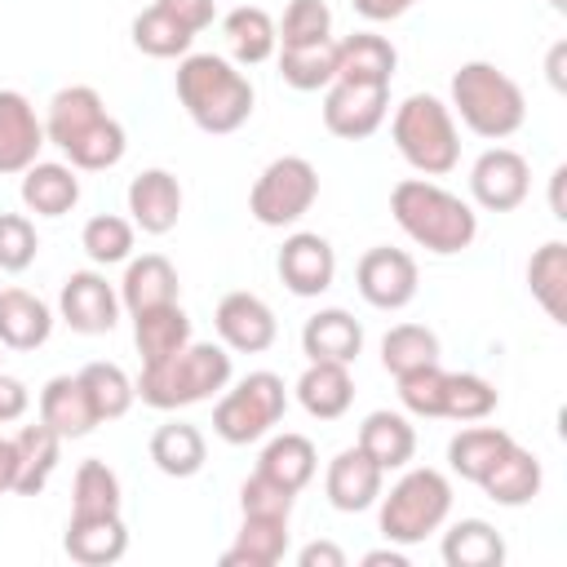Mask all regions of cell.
<instances>
[{
	"label": "cell",
	"mask_w": 567,
	"mask_h": 567,
	"mask_svg": "<svg viewBox=\"0 0 567 567\" xmlns=\"http://www.w3.org/2000/svg\"><path fill=\"white\" fill-rule=\"evenodd\" d=\"M44 137L66 155V164L75 173H106L128 151L124 124L106 111V102L93 84H66L49 97Z\"/></svg>",
	"instance_id": "1"
},
{
	"label": "cell",
	"mask_w": 567,
	"mask_h": 567,
	"mask_svg": "<svg viewBox=\"0 0 567 567\" xmlns=\"http://www.w3.org/2000/svg\"><path fill=\"white\" fill-rule=\"evenodd\" d=\"M177 102L199 133L226 137L252 120V80L221 53H186L177 62Z\"/></svg>",
	"instance_id": "2"
},
{
	"label": "cell",
	"mask_w": 567,
	"mask_h": 567,
	"mask_svg": "<svg viewBox=\"0 0 567 567\" xmlns=\"http://www.w3.org/2000/svg\"><path fill=\"white\" fill-rule=\"evenodd\" d=\"M390 213L399 230L434 257H456L478 235V213L434 177H403L390 190Z\"/></svg>",
	"instance_id": "3"
},
{
	"label": "cell",
	"mask_w": 567,
	"mask_h": 567,
	"mask_svg": "<svg viewBox=\"0 0 567 567\" xmlns=\"http://www.w3.org/2000/svg\"><path fill=\"white\" fill-rule=\"evenodd\" d=\"M230 385V350L217 341H186L177 354L159 363H142L133 394L155 412H177L190 403H204Z\"/></svg>",
	"instance_id": "4"
},
{
	"label": "cell",
	"mask_w": 567,
	"mask_h": 567,
	"mask_svg": "<svg viewBox=\"0 0 567 567\" xmlns=\"http://www.w3.org/2000/svg\"><path fill=\"white\" fill-rule=\"evenodd\" d=\"M452 115L487 142H505L527 120V97L496 62H461L452 71Z\"/></svg>",
	"instance_id": "5"
},
{
	"label": "cell",
	"mask_w": 567,
	"mask_h": 567,
	"mask_svg": "<svg viewBox=\"0 0 567 567\" xmlns=\"http://www.w3.org/2000/svg\"><path fill=\"white\" fill-rule=\"evenodd\" d=\"M390 137L399 146V155L421 173V177H447L461 164V133H456V115L447 102H439L434 93H412L394 106L390 120Z\"/></svg>",
	"instance_id": "6"
},
{
	"label": "cell",
	"mask_w": 567,
	"mask_h": 567,
	"mask_svg": "<svg viewBox=\"0 0 567 567\" xmlns=\"http://www.w3.org/2000/svg\"><path fill=\"white\" fill-rule=\"evenodd\" d=\"M381 501V536L390 545H421L425 536H434L447 514H452V483L447 474L416 465H403V478L377 496Z\"/></svg>",
	"instance_id": "7"
},
{
	"label": "cell",
	"mask_w": 567,
	"mask_h": 567,
	"mask_svg": "<svg viewBox=\"0 0 567 567\" xmlns=\"http://www.w3.org/2000/svg\"><path fill=\"white\" fill-rule=\"evenodd\" d=\"M288 412V385L279 372H248L235 385L221 390L217 408H213V434L230 447H248L257 439H266Z\"/></svg>",
	"instance_id": "8"
},
{
	"label": "cell",
	"mask_w": 567,
	"mask_h": 567,
	"mask_svg": "<svg viewBox=\"0 0 567 567\" xmlns=\"http://www.w3.org/2000/svg\"><path fill=\"white\" fill-rule=\"evenodd\" d=\"M319 199V168L306 159V155H279L270 159L252 190H248V213L270 226V230H284V226H297Z\"/></svg>",
	"instance_id": "9"
},
{
	"label": "cell",
	"mask_w": 567,
	"mask_h": 567,
	"mask_svg": "<svg viewBox=\"0 0 567 567\" xmlns=\"http://www.w3.org/2000/svg\"><path fill=\"white\" fill-rule=\"evenodd\" d=\"M390 115V84H354V80H332L323 89V128L341 142H363L372 137Z\"/></svg>",
	"instance_id": "10"
},
{
	"label": "cell",
	"mask_w": 567,
	"mask_h": 567,
	"mask_svg": "<svg viewBox=\"0 0 567 567\" xmlns=\"http://www.w3.org/2000/svg\"><path fill=\"white\" fill-rule=\"evenodd\" d=\"M416 284H421L416 257L403 248H390V244L368 248L354 266V288L372 310H403L416 297Z\"/></svg>",
	"instance_id": "11"
},
{
	"label": "cell",
	"mask_w": 567,
	"mask_h": 567,
	"mask_svg": "<svg viewBox=\"0 0 567 567\" xmlns=\"http://www.w3.org/2000/svg\"><path fill=\"white\" fill-rule=\"evenodd\" d=\"M58 319L80 337H102L120 323V288L102 270H71L58 292Z\"/></svg>",
	"instance_id": "12"
},
{
	"label": "cell",
	"mask_w": 567,
	"mask_h": 567,
	"mask_svg": "<svg viewBox=\"0 0 567 567\" xmlns=\"http://www.w3.org/2000/svg\"><path fill=\"white\" fill-rule=\"evenodd\" d=\"M532 190V164L514 146H487L470 168V195L483 213H514Z\"/></svg>",
	"instance_id": "13"
},
{
	"label": "cell",
	"mask_w": 567,
	"mask_h": 567,
	"mask_svg": "<svg viewBox=\"0 0 567 567\" xmlns=\"http://www.w3.org/2000/svg\"><path fill=\"white\" fill-rule=\"evenodd\" d=\"M275 270L292 297H319L337 279V252L319 230H292L275 257Z\"/></svg>",
	"instance_id": "14"
},
{
	"label": "cell",
	"mask_w": 567,
	"mask_h": 567,
	"mask_svg": "<svg viewBox=\"0 0 567 567\" xmlns=\"http://www.w3.org/2000/svg\"><path fill=\"white\" fill-rule=\"evenodd\" d=\"M213 328H217L221 346L235 350V354H261V350H270L275 337H279L275 310H270L257 292H244V288H239V292H226V297L217 301Z\"/></svg>",
	"instance_id": "15"
},
{
	"label": "cell",
	"mask_w": 567,
	"mask_h": 567,
	"mask_svg": "<svg viewBox=\"0 0 567 567\" xmlns=\"http://www.w3.org/2000/svg\"><path fill=\"white\" fill-rule=\"evenodd\" d=\"M44 120L31 97L18 89H0V177H22L44 151Z\"/></svg>",
	"instance_id": "16"
},
{
	"label": "cell",
	"mask_w": 567,
	"mask_h": 567,
	"mask_svg": "<svg viewBox=\"0 0 567 567\" xmlns=\"http://www.w3.org/2000/svg\"><path fill=\"white\" fill-rule=\"evenodd\" d=\"M385 492V470L354 443L346 452H337L328 461V474H323V496L332 509L341 514H363L377 505V496Z\"/></svg>",
	"instance_id": "17"
},
{
	"label": "cell",
	"mask_w": 567,
	"mask_h": 567,
	"mask_svg": "<svg viewBox=\"0 0 567 567\" xmlns=\"http://www.w3.org/2000/svg\"><path fill=\"white\" fill-rule=\"evenodd\" d=\"M182 217V182L168 168H142L128 182V221L142 235H168Z\"/></svg>",
	"instance_id": "18"
},
{
	"label": "cell",
	"mask_w": 567,
	"mask_h": 567,
	"mask_svg": "<svg viewBox=\"0 0 567 567\" xmlns=\"http://www.w3.org/2000/svg\"><path fill=\"white\" fill-rule=\"evenodd\" d=\"M301 354L310 363H354L363 354V323L341 306L315 310L301 323Z\"/></svg>",
	"instance_id": "19"
},
{
	"label": "cell",
	"mask_w": 567,
	"mask_h": 567,
	"mask_svg": "<svg viewBox=\"0 0 567 567\" xmlns=\"http://www.w3.org/2000/svg\"><path fill=\"white\" fill-rule=\"evenodd\" d=\"M62 549L80 567H111L128 554V527L124 514H97V518H66Z\"/></svg>",
	"instance_id": "20"
},
{
	"label": "cell",
	"mask_w": 567,
	"mask_h": 567,
	"mask_svg": "<svg viewBox=\"0 0 567 567\" xmlns=\"http://www.w3.org/2000/svg\"><path fill=\"white\" fill-rule=\"evenodd\" d=\"M177 297H182V279H177V266H173L164 252L128 257L124 279H120V306H124L128 315L168 306V301H177Z\"/></svg>",
	"instance_id": "21"
},
{
	"label": "cell",
	"mask_w": 567,
	"mask_h": 567,
	"mask_svg": "<svg viewBox=\"0 0 567 567\" xmlns=\"http://www.w3.org/2000/svg\"><path fill=\"white\" fill-rule=\"evenodd\" d=\"M40 421L49 430H58L62 439H84L93 434L102 421L89 403V390L80 381V372H62V377H49L44 390H40Z\"/></svg>",
	"instance_id": "22"
},
{
	"label": "cell",
	"mask_w": 567,
	"mask_h": 567,
	"mask_svg": "<svg viewBox=\"0 0 567 567\" xmlns=\"http://www.w3.org/2000/svg\"><path fill=\"white\" fill-rule=\"evenodd\" d=\"M478 487H483L487 501H496V505H505V509H518V505H532V501L540 496L545 470H540L536 452H527V447L514 443V447L478 478Z\"/></svg>",
	"instance_id": "23"
},
{
	"label": "cell",
	"mask_w": 567,
	"mask_h": 567,
	"mask_svg": "<svg viewBox=\"0 0 567 567\" xmlns=\"http://www.w3.org/2000/svg\"><path fill=\"white\" fill-rule=\"evenodd\" d=\"M62 434L49 430L44 421H31L13 434V447H18V474H13V492L18 496H40L62 461Z\"/></svg>",
	"instance_id": "24"
},
{
	"label": "cell",
	"mask_w": 567,
	"mask_h": 567,
	"mask_svg": "<svg viewBox=\"0 0 567 567\" xmlns=\"http://www.w3.org/2000/svg\"><path fill=\"white\" fill-rule=\"evenodd\" d=\"M53 337V310L27 288H0V346L40 350Z\"/></svg>",
	"instance_id": "25"
},
{
	"label": "cell",
	"mask_w": 567,
	"mask_h": 567,
	"mask_svg": "<svg viewBox=\"0 0 567 567\" xmlns=\"http://www.w3.org/2000/svg\"><path fill=\"white\" fill-rule=\"evenodd\" d=\"M399 71V49L377 31H354L337 40V80L390 84Z\"/></svg>",
	"instance_id": "26"
},
{
	"label": "cell",
	"mask_w": 567,
	"mask_h": 567,
	"mask_svg": "<svg viewBox=\"0 0 567 567\" xmlns=\"http://www.w3.org/2000/svg\"><path fill=\"white\" fill-rule=\"evenodd\" d=\"M22 204L35 217H62L80 204V177L62 159H35L22 173Z\"/></svg>",
	"instance_id": "27"
},
{
	"label": "cell",
	"mask_w": 567,
	"mask_h": 567,
	"mask_svg": "<svg viewBox=\"0 0 567 567\" xmlns=\"http://www.w3.org/2000/svg\"><path fill=\"white\" fill-rule=\"evenodd\" d=\"M297 403L315 416V421H337L350 412L354 403V377L350 363H310L297 377Z\"/></svg>",
	"instance_id": "28"
},
{
	"label": "cell",
	"mask_w": 567,
	"mask_h": 567,
	"mask_svg": "<svg viewBox=\"0 0 567 567\" xmlns=\"http://www.w3.org/2000/svg\"><path fill=\"white\" fill-rule=\"evenodd\" d=\"M354 443H359L385 474H390V470H403V465L416 456V430H412V421H408L403 412H390V408L368 412Z\"/></svg>",
	"instance_id": "29"
},
{
	"label": "cell",
	"mask_w": 567,
	"mask_h": 567,
	"mask_svg": "<svg viewBox=\"0 0 567 567\" xmlns=\"http://www.w3.org/2000/svg\"><path fill=\"white\" fill-rule=\"evenodd\" d=\"M288 523L292 518H261L244 514L235 545L221 554V567H275L288 554Z\"/></svg>",
	"instance_id": "30"
},
{
	"label": "cell",
	"mask_w": 567,
	"mask_h": 567,
	"mask_svg": "<svg viewBox=\"0 0 567 567\" xmlns=\"http://www.w3.org/2000/svg\"><path fill=\"white\" fill-rule=\"evenodd\" d=\"M221 35H226V49L235 58V66H257L266 58H275L279 49V31H275V18L257 4H239L221 18Z\"/></svg>",
	"instance_id": "31"
},
{
	"label": "cell",
	"mask_w": 567,
	"mask_h": 567,
	"mask_svg": "<svg viewBox=\"0 0 567 567\" xmlns=\"http://www.w3.org/2000/svg\"><path fill=\"white\" fill-rule=\"evenodd\" d=\"M146 452H151L155 470L168 474V478H195L204 470V461H208V443H204L199 425H190V421H164L151 434Z\"/></svg>",
	"instance_id": "32"
},
{
	"label": "cell",
	"mask_w": 567,
	"mask_h": 567,
	"mask_svg": "<svg viewBox=\"0 0 567 567\" xmlns=\"http://www.w3.org/2000/svg\"><path fill=\"white\" fill-rule=\"evenodd\" d=\"M509 447H514V434L509 430H501V425H470L465 421V430L452 434V443H447V465L465 483H478Z\"/></svg>",
	"instance_id": "33"
},
{
	"label": "cell",
	"mask_w": 567,
	"mask_h": 567,
	"mask_svg": "<svg viewBox=\"0 0 567 567\" xmlns=\"http://www.w3.org/2000/svg\"><path fill=\"white\" fill-rule=\"evenodd\" d=\"M133 341H137L142 363H159L190 341V315L182 310V301L142 310V315H133Z\"/></svg>",
	"instance_id": "34"
},
{
	"label": "cell",
	"mask_w": 567,
	"mask_h": 567,
	"mask_svg": "<svg viewBox=\"0 0 567 567\" xmlns=\"http://www.w3.org/2000/svg\"><path fill=\"white\" fill-rule=\"evenodd\" d=\"M447 567H501L505 563V540L487 518H461L443 532L439 545Z\"/></svg>",
	"instance_id": "35"
},
{
	"label": "cell",
	"mask_w": 567,
	"mask_h": 567,
	"mask_svg": "<svg viewBox=\"0 0 567 567\" xmlns=\"http://www.w3.org/2000/svg\"><path fill=\"white\" fill-rule=\"evenodd\" d=\"M257 470H261L266 478L284 483L288 492H301V487L315 478V470H319V452H315V443H310L306 434L284 430V434H275V439L261 447Z\"/></svg>",
	"instance_id": "36"
},
{
	"label": "cell",
	"mask_w": 567,
	"mask_h": 567,
	"mask_svg": "<svg viewBox=\"0 0 567 567\" xmlns=\"http://www.w3.org/2000/svg\"><path fill=\"white\" fill-rule=\"evenodd\" d=\"M527 288L536 297V306L554 319V323H567V244L563 239H549L532 252L527 261Z\"/></svg>",
	"instance_id": "37"
},
{
	"label": "cell",
	"mask_w": 567,
	"mask_h": 567,
	"mask_svg": "<svg viewBox=\"0 0 567 567\" xmlns=\"http://www.w3.org/2000/svg\"><path fill=\"white\" fill-rule=\"evenodd\" d=\"M120 505H124L120 474L97 456L80 461V470L71 478V514L75 518H97V514H120Z\"/></svg>",
	"instance_id": "38"
},
{
	"label": "cell",
	"mask_w": 567,
	"mask_h": 567,
	"mask_svg": "<svg viewBox=\"0 0 567 567\" xmlns=\"http://www.w3.org/2000/svg\"><path fill=\"white\" fill-rule=\"evenodd\" d=\"M496 412V385L478 372H443L439 416L443 421H487Z\"/></svg>",
	"instance_id": "39"
},
{
	"label": "cell",
	"mask_w": 567,
	"mask_h": 567,
	"mask_svg": "<svg viewBox=\"0 0 567 567\" xmlns=\"http://www.w3.org/2000/svg\"><path fill=\"white\" fill-rule=\"evenodd\" d=\"M443 346H439V332L425 328V323H394L385 337H381V368L390 377H403L421 363H439Z\"/></svg>",
	"instance_id": "40"
},
{
	"label": "cell",
	"mask_w": 567,
	"mask_h": 567,
	"mask_svg": "<svg viewBox=\"0 0 567 567\" xmlns=\"http://www.w3.org/2000/svg\"><path fill=\"white\" fill-rule=\"evenodd\" d=\"M279 53V75L297 93L328 89L337 80V40L323 44H301V49H275Z\"/></svg>",
	"instance_id": "41"
},
{
	"label": "cell",
	"mask_w": 567,
	"mask_h": 567,
	"mask_svg": "<svg viewBox=\"0 0 567 567\" xmlns=\"http://www.w3.org/2000/svg\"><path fill=\"white\" fill-rule=\"evenodd\" d=\"M80 381H84L89 403H93V412H97L102 425H106V421H120V416L133 408V399H137L128 372H124L120 363H106V359L84 363V368H80Z\"/></svg>",
	"instance_id": "42"
},
{
	"label": "cell",
	"mask_w": 567,
	"mask_h": 567,
	"mask_svg": "<svg viewBox=\"0 0 567 567\" xmlns=\"http://www.w3.org/2000/svg\"><path fill=\"white\" fill-rule=\"evenodd\" d=\"M128 35H133V49L146 53V58H186L190 44H195V35H190L177 18H168L159 4L142 9V13L133 18Z\"/></svg>",
	"instance_id": "43"
},
{
	"label": "cell",
	"mask_w": 567,
	"mask_h": 567,
	"mask_svg": "<svg viewBox=\"0 0 567 567\" xmlns=\"http://www.w3.org/2000/svg\"><path fill=\"white\" fill-rule=\"evenodd\" d=\"M133 239H137V226L120 213H97L84 221L80 230V248L89 252L93 266H115V261H128L133 257Z\"/></svg>",
	"instance_id": "44"
},
{
	"label": "cell",
	"mask_w": 567,
	"mask_h": 567,
	"mask_svg": "<svg viewBox=\"0 0 567 567\" xmlns=\"http://www.w3.org/2000/svg\"><path fill=\"white\" fill-rule=\"evenodd\" d=\"M275 31H279V49L323 44V40H332V9L323 0H288Z\"/></svg>",
	"instance_id": "45"
},
{
	"label": "cell",
	"mask_w": 567,
	"mask_h": 567,
	"mask_svg": "<svg viewBox=\"0 0 567 567\" xmlns=\"http://www.w3.org/2000/svg\"><path fill=\"white\" fill-rule=\"evenodd\" d=\"M40 252V235L35 221L27 213H0V270L4 275H22Z\"/></svg>",
	"instance_id": "46"
},
{
	"label": "cell",
	"mask_w": 567,
	"mask_h": 567,
	"mask_svg": "<svg viewBox=\"0 0 567 567\" xmlns=\"http://www.w3.org/2000/svg\"><path fill=\"white\" fill-rule=\"evenodd\" d=\"M292 505H297V492H288L284 483L266 478L261 470H252L239 487V509L244 514H261V518H292Z\"/></svg>",
	"instance_id": "47"
},
{
	"label": "cell",
	"mask_w": 567,
	"mask_h": 567,
	"mask_svg": "<svg viewBox=\"0 0 567 567\" xmlns=\"http://www.w3.org/2000/svg\"><path fill=\"white\" fill-rule=\"evenodd\" d=\"M394 381H399V403L412 416H425V421L439 416V390H443V368L439 363H421V368H412Z\"/></svg>",
	"instance_id": "48"
},
{
	"label": "cell",
	"mask_w": 567,
	"mask_h": 567,
	"mask_svg": "<svg viewBox=\"0 0 567 567\" xmlns=\"http://www.w3.org/2000/svg\"><path fill=\"white\" fill-rule=\"evenodd\" d=\"M168 18H177L190 35H199V31H208L213 27V18H217V4L213 0H155Z\"/></svg>",
	"instance_id": "49"
},
{
	"label": "cell",
	"mask_w": 567,
	"mask_h": 567,
	"mask_svg": "<svg viewBox=\"0 0 567 567\" xmlns=\"http://www.w3.org/2000/svg\"><path fill=\"white\" fill-rule=\"evenodd\" d=\"M27 408H31V390H27L18 377L0 372V425L22 421V416H27Z\"/></svg>",
	"instance_id": "50"
},
{
	"label": "cell",
	"mask_w": 567,
	"mask_h": 567,
	"mask_svg": "<svg viewBox=\"0 0 567 567\" xmlns=\"http://www.w3.org/2000/svg\"><path fill=\"white\" fill-rule=\"evenodd\" d=\"M297 567H346V549L332 540H310L297 549Z\"/></svg>",
	"instance_id": "51"
},
{
	"label": "cell",
	"mask_w": 567,
	"mask_h": 567,
	"mask_svg": "<svg viewBox=\"0 0 567 567\" xmlns=\"http://www.w3.org/2000/svg\"><path fill=\"white\" fill-rule=\"evenodd\" d=\"M350 4H354V13L368 18V22H394V18H403L408 9H416L421 0H350Z\"/></svg>",
	"instance_id": "52"
},
{
	"label": "cell",
	"mask_w": 567,
	"mask_h": 567,
	"mask_svg": "<svg viewBox=\"0 0 567 567\" xmlns=\"http://www.w3.org/2000/svg\"><path fill=\"white\" fill-rule=\"evenodd\" d=\"M13 474H18V447L13 439H0V496L13 492Z\"/></svg>",
	"instance_id": "53"
},
{
	"label": "cell",
	"mask_w": 567,
	"mask_h": 567,
	"mask_svg": "<svg viewBox=\"0 0 567 567\" xmlns=\"http://www.w3.org/2000/svg\"><path fill=\"white\" fill-rule=\"evenodd\" d=\"M563 182H567V168L558 164V168L549 173V213H554L558 221H567V204H563Z\"/></svg>",
	"instance_id": "54"
},
{
	"label": "cell",
	"mask_w": 567,
	"mask_h": 567,
	"mask_svg": "<svg viewBox=\"0 0 567 567\" xmlns=\"http://www.w3.org/2000/svg\"><path fill=\"white\" fill-rule=\"evenodd\" d=\"M385 563H390V567H408L403 545H399V549H368V554H363V567H385Z\"/></svg>",
	"instance_id": "55"
},
{
	"label": "cell",
	"mask_w": 567,
	"mask_h": 567,
	"mask_svg": "<svg viewBox=\"0 0 567 567\" xmlns=\"http://www.w3.org/2000/svg\"><path fill=\"white\" fill-rule=\"evenodd\" d=\"M563 58H567V44L558 40V44L549 49V62H545V66H549V84H554V89H567V80H563Z\"/></svg>",
	"instance_id": "56"
},
{
	"label": "cell",
	"mask_w": 567,
	"mask_h": 567,
	"mask_svg": "<svg viewBox=\"0 0 567 567\" xmlns=\"http://www.w3.org/2000/svg\"><path fill=\"white\" fill-rule=\"evenodd\" d=\"M549 4H554V9H558V13H563V9H567V0H549Z\"/></svg>",
	"instance_id": "57"
}]
</instances>
